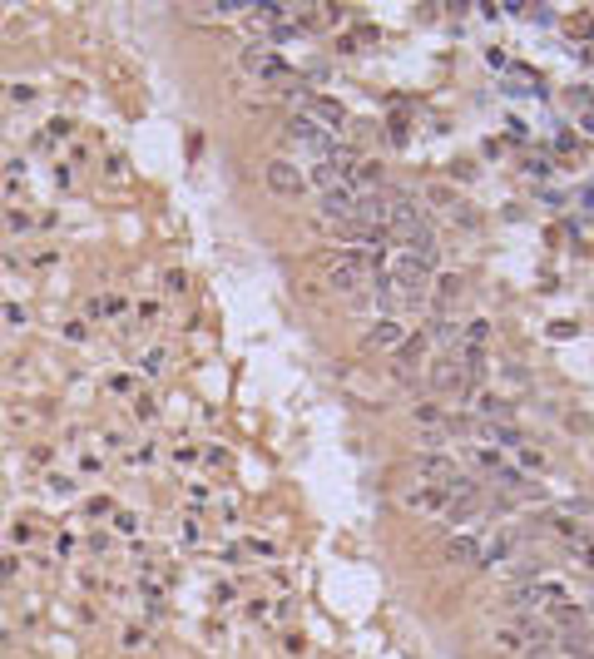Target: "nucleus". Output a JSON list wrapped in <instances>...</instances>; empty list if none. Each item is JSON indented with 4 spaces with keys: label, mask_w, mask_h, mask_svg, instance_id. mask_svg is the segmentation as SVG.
I'll return each mask as SVG.
<instances>
[{
    "label": "nucleus",
    "mask_w": 594,
    "mask_h": 659,
    "mask_svg": "<svg viewBox=\"0 0 594 659\" xmlns=\"http://www.w3.org/2000/svg\"><path fill=\"white\" fill-rule=\"evenodd\" d=\"M392 243H396L401 253H411V258H421V263L436 268L441 238H436V229H431V218H411V224H396V229H392Z\"/></svg>",
    "instance_id": "1"
},
{
    "label": "nucleus",
    "mask_w": 594,
    "mask_h": 659,
    "mask_svg": "<svg viewBox=\"0 0 594 659\" xmlns=\"http://www.w3.org/2000/svg\"><path fill=\"white\" fill-rule=\"evenodd\" d=\"M283 139H288V144H302V149H312V154H322V159H332V149L342 144L337 134H327V129H322L312 115H302V109H297V115H288Z\"/></svg>",
    "instance_id": "2"
},
{
    "label": "nucleus",
    "mask_w": 594,
    "mask_h": 659,
    "mask_svg": "<svg viewBox=\"0 0 594 659\" xmlns=\"http://www.w3.org/2000/svg\"><path fill=\"white\" fill-rule=\"evenodd\" d=\"M238 65H243V75L267 80V85H288V80H292V65L283 60L278 50H267V45H248V50L238 55Z\"/></svg>",
    "instance_id": "3"
},
{
    "label": "nucleus",
    "mask_w": 594,
    "mask_h": 659,
    "mask_svg": "<svg viewBox=\"0 0 594 659\" xmlns=\"http://www.w3.org/2000/svg\"><path fill=\"white\" fill-rule=\"evenodd\" d=\"M426 377H431V387H436L441 397H470V387H466V372H461V357H456V352H446V357H431Z\"/></svg>",
    "instance_id": "4"
},
{
    "label": "nucleus",
    "mask_w": 594,
    "mask_h": 659,
    "mask_svg": "<svg viewBox=\"0 0 594 659\" xmlns=\"http://www.w3.org/2000/svg\"><path fill=\"white\" fill-rule=\"evenodd\" d=\"M262 179H267V189H273L278 198H302V194L312 189V184H307V174L297 169L292 159H273V164L262 169Z\"/></svg>",
    "instance_id": "5"
},
{
    "label": "nucleus",
    "mask_w": 594,
    "mask_h": 659,
    "mask_svg": "<svg viewBox=\"0 0 594 659\" xmlns=\"http://www.w3.org/2000/svg\"><path fill=\"white\" fill-rule=\"evenodd\" d=\"M520 540H525V535H520L515 526H500L491 540H480V560H475V565H510V560L520 556Z\"/></svg>",
    "instance_id": "6"
},
{
    "label": "nucleus",
    "mask_w": 594,
    "mask_h": 659,
    "mask_svg": "<svg viewBox=\"0 0 594 659\" xmlns=\"http://www.w3.org/2000/svg\"><path fill=\"white\" fill-rule=\"evenodd\" d=\"M401 506H406V511H421V516H446V511H451V496H446L441 486H426V481H421V486H411L406 496H401Z\"/></svg>",
    "instance_id": "7"
},
{
    "label": "nucleus",
    "mask_w": 594,
    "mask_h": 659,
    "mask_svg": "<svg viewBox=\"0 0 594 659\" xmlns=\"http://www.w3.org/2000/svg\"><path fill=\"white\" fill-rule=\"evenodd\" d=\"M302 115H312L327 134H342V129H347V109H342L337 99H327V94H312V99L302 104Z\"/></svg>",
    "instance_id": "8"
},
{
    "label": "nucleus",
    "mask_w": 594,
    "mask_h": 659,
    "mask_svg": "<svg viewBox=\"0 0 594 659\" xmlns=\"http://www.w3.org/2000/svg\"><path fill=\"white\" fill-rule=\"evenodd\" d=\"M426 347H431V338H426V333L406 338V342L396 347V362H392V367H396V377H411V372L421 367V357H426Z\"/></svg>",
    "instance_id": "9"
},
{
    "label": "nucleus",
    "mask_w": 594,
    "mask_h": 659,
    "mask_svg": "<svg viewBox=\"0 0 594 659\" xmlns=\"http://www.w3.org/2000/svg\"><path fill=\"white\" fill-rule=\"evenodd\" d=\"M441 560H446V565H475V560H480V540H470V535H451V540L441 545Z\"/></svg>",
    "instance_id": "10"
},
{
    "label": "nucleus",
    "mask_w": 594,
    "mask_h": 659,
    "mask_svg": "<svg viewBox=\"0 0 594 659\" xmlns=\"http://www.w3.org/2000/svg\"><path fill=\"white\" fill-rule=\"evenodd\" d=\"M401 342H406V333H401V322H392V317H382V322H376L371 333L362 338V347H366V352H371V347H392V352H396Z\"/></svg>",
    "instance_id": "11"
},
{
    "label": "nucleus",
    "mask_w": 594,
    "mask_h": 659,
    "mask_svg": "<svg viewBox=\"0 0 594 659\" xmlns=\"http://www.w3.org/2000/svg\"><path fill=\"white\" fill-rule=\"evenodd\" d=\"M470 407H475V417H480V421H510V417H515V407H510L505 397H496V392L470 397Z\"/></svg>",
    "instance_id": "12"
},
{
    "label": "nucleus",
    "mask_w": 594,
    "mask_h": 659,
    "mask_svg": "<svg viewBox=\"0 0 594 659\" xmlns=\"http://www.w3.org/2000/svg\"><path fill=\"white\" fill-rule=\"evenodd\" d=\"M461 278H456V273H436V278H431V298H436V307H446V303H456L461 298Z\"/></svg>",
    "instance_id": "13"
},
{
    "label": "nucleus",
    "mask_w": 594,
    "mask_h": 659,
    "mask_svg": "<svg viewBox=\"0 0 594 659\" xmlns=\"http://www.w3.org/2000/svg\"><path fill=\"white\" fill-rule=\"evenodd\" d=\"M570 565H574V570H584V575H594V540H589L584 530L570 540Z\"/></svg>",
    "instance_id": "14"
},
{
    "label": "nucleus",
    "mask_w": 594,
    "mask_h": 659,
    "mask_svg": "<svg viewBox=\"0 0 594 659\" xmlns=\"http://www.w3.org/2000/svg\"><path fill=\"white\" fill-rule=\"evenodd\" d=\"M491 649H496V654H515V649H525V630H520V625L496 630V635H491Z\"/></svg>",
    "instance_id": "15"
},
{
    "label": "nucleus",
    "mask_w": 594,
    "mask_h": 659,
    "mask_svg": "<svg viewBox=\"0 0 594 659\" xmlns=\"http://www.w3.org/2000/svg\"><path fill=\"white\" fill-rule=\"evenodd\" d=\"M426 203L441 208V213H456V208H461V194H456L451 184H431V189H426Z\"/></svg>",
    "instance_id": "16"
},
{
    "label": "nucleus",
    "mask_w": 594,
    "mask_h": 659,
    "mask_svg": "<svg viewBox=\"0 0 594 659\" xmlns=\"http://www.w3.org/2000/svg\"><path fill=\"white\" fill-rule=\"evenodd\" d=\"M461 342H466V347H485V342H491V322H485V317H470V322L461 327Z\"/></svg>",
    "instance_id": "17"
},
{
    "label": "nucleus",
    "mask_w": 594,
    "mask_h": 659,
    "mask_svg": "<svg viewBox=\"0 0 594 659\" xmlns=\"http://www.w3.org/2000/svg\"><path fill=\"white\" fill-rule=\"evenodd\" d=\"M416 442H421L426 451H441V447L451 442V426H421V431H416Z\"/></svg>",
    "instance_id": "18"
},
{
    "label": "nucleus",
    "mask_w": 594,
    "mask_h": 659,
    "mask_svg": "<svg viewBox=\"0 0 594 659\" xmlns=\"http://www.w3.org/2000/svg\"><path fill=\"white\" fill-rule=\"evenodd\" d=\"M451 224H456V229H466V233H480V224H485V218H480V213H475V208L461 198V208L451 213Z\"/></svg>",
    "instance_id": "19"
},
{
    "label": "nucleus",
    "mask_w": 594,
    "mask_h": 659,
    "mask_svg": "<svg viewBox=\"0 0 594 659\" xmlns=\"http://www.w3.org/2000/svg\"><path fill=\"white\" fill-rule=\"evenodd\" d=\"M470 461H475V466H480V471H491V476H496V471H500V466H505V461H500V451H496V447H475V451H470Z\"/></svg>",
    "instance_id": "20"
},
{
    "label": "nucleus",
    "mask_w": 594,
    "mask_h": 659,
    "mask_svg": "<svg viewBox=\"0 0 594 659\" xmlns=\"http://www.w3.org/2000/svg\"><path fill=\"white\" fill-rule=\"evenodd\" d=\"M139 367H144V372H149V377H158V372H164V367H169V352H164V347H149V352H144V362H139Z\"/></svg>",
    "instance_id": "21"
},
{
    "label": "nucleus",
    "mask_w": 594,
    "mask_h": 659,
    "mask_svg": "<svg viewBox=\"0 0 594 659\" xmlns=\"http://www.w3.org/2000/svg\"><path fill=\"white\" fill-rule=\"evenodd\" d=\"M570 104H579L584 115H594V89L589 85H570Z\"/></svg>",
    "instance_id": "22"
},
{
    "label": "nucleus",
    "mask_w": 594,
    "mask_h": 659,
    "mask_svg": "<svg viewBox=\"0 0 594 659\" xmlns=\"http://www.w3.org/2000/svg\"><path fill=\"white\" fill-rule=\"evenodd\" d=\"M45 134H50V139H70V134H75V120H65V115H55V120H50V124H45Z\"/></svg>",
    "instance_id": "23"
},
{
    "label": "nucleus",
    "mask_w": 594,
    "mask_h": 659,
    "mask_svg": "<svg viewBox=\"0 0 594 659\" xmlns=\"http://www.w3.org/2000/svg\"><path fill=\"white\" fill-rule=\"evenodd\" d=\"M387 134H392V144H406V134H411V124H406V115H392V124H387Z\"/></svg>",
    "instance_id": "24"
},
{
    "label": "nucleus",
    "mask_w": 594,
    "mask_h": 659,
    "mask_svg": "<svg viewBox=\"0 0 594 659\" xmlns=\"http://www.w3.org/2000/svg\"><path fill=\"white\" fill-rule=\"evenodd\" d=\"M114 530H119V535H134V530H139V516H134V511H114Z\"/></svg>",
    "instance_id": "25"
},
{
    "label": "nucleus",
    "mask_w": 594,
    "mask_h": 659,
    "mask_svg": "<svg viewBox=\"0 0 594 659\" xmlns=\"http://www.w3.org/2000/svg\"><path fill=\"white\" fill-rule=\"evenodd\" d=\"M164 288H169V293H184V288H188V273H184V268H169V273H164Z\"/></svg>",
    "instance_id": "26"
},
{
    "label": "nucleus",
    "mask_w": 594,
    "mask_h": 659,
    "mask_svg": "<svg viewBox=\"0 0 594 659\" xmlns=\"http://www.w3.org/2000/svg\"><path fill=\"white\" fill-rule=\"evenodd\" d=\"M520 466L525 471H545V456H540L535 447H520Z\"/></svg>",
    "instance_id": "27"
},
{
    "label": "nucleus",
    "mask_w": 594,
    "mask_h": 659,
    "mask_svg": "<svg viewBox=\"0 0 594 659\" xmlns=\"http://www.w3.org/2000/svg\"><path fill=\"white\" fill-rule=\"evenodd\" d=\"M104 174H110V179H124V174H129L124 154H110V159H104Z\"/></svg>",
    "instance_id": "28"
},
{
    "label": "nucleus",
    "mask_w": 594,
    "mask_h": 659,
    "mask_svg": "<svg viewBox=\"0 0 594 659\" xmlns=\"http://www.w3.org/2000/svg\"><path fill=\"white\" fill-rule=\"evenodd\" d=\"M6 94H10V99H15V104H30V99H35V85H10V89H6Z\"/></svg>",
    "instance_id": "29"
},
{
    "label": "nucleus",
    "mask_w": 594,
    "mask_h": 659,
    "mask_svg": "<svg viewBox=\"0 0 594 659\" xmlns=\"http://www.w3.org/2000/svg\"><path fill=\"white\" fill-rule=\"evenodd\" d=\"M579 333V322H550V338L560 342V338H574Z\"/></svg>",
    "instance_id": "30"
},
{
    "label": "nucleus",
    "mask_w": 594,
    "mask_h": 659,
    "mask_svg": "<svg viewBox=\"0 0 594 659\" xmlns=\"http://www.w3.org/2000/svg\"><path fill=\"white\" fill-rule=\"evenodd\" d=\"M84 511H89V516H94V521H99V516H104V511H114V501H110V496H99V501H89V506H84Z\"/></svg>",
    "instance_id": "31"
},
{
    "label": "nucleus",
    "mask_w": 594,
    "mask_h": 659,
    "mask_svg": "<svg viewBox=\"0 0 594 659\" xmlns=\"http://www.w3.org/2000/svg\"><path fill=\"white\" fill-rule=\"evenodd\" d=\"M154 412H158V407H154V402H149V397H134V417H144V421H149V417H154Z\"/></svg>",
    "instance_id": "32"
},
{
    "label": "nucleus",
    "mask_w": 594,
    "mask_h": 659,
    "mask_svg": "<svg viewBox=\"0 0 594 659\" xmlns=\"http://www.w3.org/2000/svg\"><path fill=\"white\" fill-rule=\"evenodd\" d=\"M144 639H149V635H144L139 625H129V630H124V649H134V644H144Z\"/></svg>",
    "instance_id": "33"
},
{
    "label": "nucleus",
    "mask_w": 594,
    "mask_h": 659,
    "mask_svg": "<svg viewBox=\"0 0 594 659\" xmlns=\"http://www.w3.org/2000/svg\"><path fill=\"white\" fill-rule=\"evenodd\" d=\"M65 338H70V342H84V338H89V327H84V322H70V327H65Z\"/></svg>",
    "instance_id": "34"
},
{
    "label": "nucleus",
    "mask_w": 594,
    "mask_h": 659,
    "mask_svg": "<svg viewBox=\"0 0 594 659\" xmlns=\"http://www.w3.org/2000/svg\"><path fill=\"white\" fill-rule=\"evenodd\" d=\"M50 491H60V496H70V491H75V481H70V476H50Z\"/></svg>",
    "instance_id": "35"
},
{
    "label": "nucleus",
    "mask_w": 594,
    "mask_h": 659,
    "mask_svg": "<svg viewBox=\"0 0 594 659\" xmlns=\"http://www.w3.org/2000/svg\"><path fill=\"white\" fill-rule=\"evenodd\" d=\"M248 551H253V556H262V560H267V556H273V540H248Z\"/></svg>",
    "instance_id": "36"
},
{
    "label": "nucleus",
    "mask_w": 594,
    "mask_h": 659,
    "mask_svg": "<svg viewBox=\"0 0 594 659\" xmlns=\"http://www.w3.org/2000/svg\"><path fill=\"white\" fill-rule=\"evenodd\" d=\"M158 317V303H139V322H154Z\"/></svg>",
    "instance_id": "37"
},
{
    "label": "nucleus",
    "mask_w": 594,
    "mask_h": 659,
    "mask_svg": "<svg viewBox=\"0 0 594 659\" xmlns=\"http://www.w3.org/2000/svg\"><path fill=\"white\" fill-rule=\"evenodd\" d=\"M6 322L10 327H25V307H6Z\"/></svg>",
    "instance_id": "38"
},
{
    "label": "nucleus",
    "mask_w": 594,
    "mask_h": 659,
    "mask_svg": "<svg viewBox=\"0 0 594 659\" xmlns=\"http://www.w3.org/2000/svg\"><path fill=\"white\" fill-rule=\"evenodd\" d=\"M579 129H584V134H594V115H584V120H579Z\"/></svg>",
    "instance_id": "39"
},
{
    "label": "nucleus",
    "mask_w": 594,
    "mask_h": 659,
    "mask_svg": "<svg viewBox=\"0 0 594 659\" xmlns=\"http://www.w3.org/2000/svg\"><path fill=\"white\" fill-rule=\"evenodd\" d=\"M0 99H6V85H0Z\"/></svg>",
    "instance_id": "40"
}]
</instances>
